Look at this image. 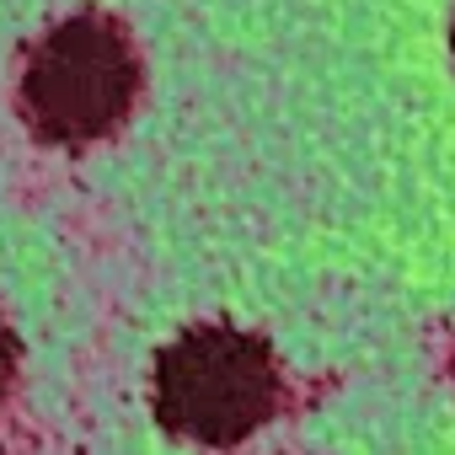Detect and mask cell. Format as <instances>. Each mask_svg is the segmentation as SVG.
<instances>
[{"label": "cell", "mask_w": 455, "mask_h": 455, "mask_svg": "<svg viewBox=\"0 0 455 455\" xmlns=\"http://www.w3.org/2000/svg\"><path fill=\"white\" fill-rule=\"evenodd\" d=\"M12 380H17V332H12L6 316H0V402H6Z\"/></svg>", "instance_id": "obj_3"}, {"label": "cell", "mask_w": 455, "mask_h": 455, "mask_svg": "<svg viewBox=\"0 0 455 455\" xmlns=\"http://www.w3.org/2000/svg\"><path fill=\"white\" fill-rule=\"evenodd\" d=\"M284 402L279 359L263 338L242 327H188L156 354L150 407L156 423L177 439L236 444L263 428Z\"/></svg>", "instance_id": "obj_1"}, {"label": "cell", "mask_w": 455, "mask_h": 455, "mask_svg": "<svg viewBox=\"0 0 455 455\" xmlns=\"http://www.w3.org/2000/svg\"><path fill=\"white\" fill-rule=\"evenodd\" d=\"M140 97V54L124 22L102 12L49 28L22 70V118L49 145H92L113 134Z\"/></svg>", "instance_id": "obj_2"}, {"label": "cell", "mask_w": 455, "mask_h": 455, "mask_svg": "<svg viewBox=\"0 0 455 455\" xmlns=\"http://www.w3.org/2000/svg\"><path fill=\"white\" fill-rule=\"evenodd\" d=\"M450 49H455V22H450Z\"/></svg>", "instance_id": "obj_4"}]
</instances>
